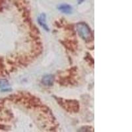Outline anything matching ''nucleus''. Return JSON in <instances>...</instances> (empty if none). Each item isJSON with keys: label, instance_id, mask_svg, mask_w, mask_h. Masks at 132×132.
<instances>
[{"label": "nucleus", "instance_id": "nucleus-6", "mask_svg": "<svg viewBox=\"0 0 132 132\" xmlns=\"http://www.w3.org/2000/svg\"><path fill=\"white\" fill-rule=\"evenodd\" d=\"M82 1H83V0H79V2H80V3H81V2H82Z\"/></svg>", "mask_w": 132, "mask_h": 132}, {"label": "nucleus", "instance_id": "nucleus-1", "mask_svg": "<svg viewBox=\"0 0 132 132\" xmlns=\"http://www.w3.org/2000/svg\"><path fill=\"white\" fill-rule=\"evenodd\" d=\"M77 30L80 37L87 42L93 39V34L90 29L86 23H80L77 24Z\"/></svg>", "mask_w": 132, "mask_h": 132}, {"label": "nucleus", "instance_id": "nucleus-4", "mask_svg": "<svg viewBox=\"0 0 132 132\" xmlns=\"http://www.w3.org/2000/svg\"><path fill=\"white\" fill-rule=\"evenodd\" d=\"M38 22L39 24L43 27L44 29H45L46 30H49L48 27H47L46 24V15L45 14H42L38 18Z\"/></svg>", "mask_w": 132, "mask_h": 132}, {"label": "nucleus", "instance_id": "nucleus-2", "mask_svg": "<svg viewBox=\"0 0 132 132\" xmlns=\"http://www.w3.org/2000/svg\"><path fill=\"white\" fill-rule=\"evenodd\" d=\"M42 82L46 86H52L54 83V76L52 75H46L42 78Z\"/></svg>", "mask_w": 132, "mask_h": 132}, {"label": "nucleus", "instance_id": "nucleus-5", "mask_svg": "<svg viewBox=\"0 0 132 132\" xmlns=\"http://www.w3.org/2000/svg\"><path fill=\"white\" fill-rule=\"evenodd\" d=\"M8 85L7 81H5V80H3L1 79L0 80V87H5Z\"/></svg>", "mask_w": 132, "mask_h": 132}, {"label": "nucleus", "instance_id": "nucleus-3", "mask_svg": "<svg viewBox=\"0 0 132 132\" xmlns=\"http://www.w3.org/2000/svg\"><path fill=\"white\" fill-rule=\"evenodd\" d=\"M59 9H60L62 13H64L66 14H69L71 13L72 11V8L70 5L67 4L62 5L61 6L59 7Z\"/></svg>", "mask_w": 132, "mask_h": 132}]
</instances>
